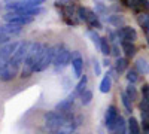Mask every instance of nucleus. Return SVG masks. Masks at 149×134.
Returning a JSON list of instances; mask_svg holds the SVG:
<instances>
[{
	"mask_svg": "<svg viewBox=\"0 0 149 134\" xmlns=\"http://www.w3.org/2000/svg\"><path fill=\"white\" fill-rule=\"evenodd\" d=\"M42 49H43L42 43H39V42L30 43L27 57H26V60H24V67L21 70V78H30L34 73V69H36L37 61H39V57L42 54Z\"/></svg>",
	"mask_w": 149,
	"mask_h": 134,
	"instance_id": "obj_1",
	"label": "nucleus"
},
{
	"mask_svg": "<svg viewBox=\"0 0 149 134\" xmlns=\"http://www.w3.org/2000/svg\"><path fill=\"white\" fill-rule=\"evenodd\" d=\"M72 52L67 49L64 45H55V57H54V66L55 70H63L72 63Z\"/></svg>",
	"mask_w": 149,
	"mask_h": 134,
	"instance_id": "obj_2",
	"label": "nucleus"
},
{
	"mask_svg": "<svg viewBox=\"0 0 149 134\" xmlns=\"http://www.w3.org/2000/svg\"><path fill=\"white\" fill-rule=\"evenodd\" d=\"M54 57H55V46L43 45L42 54L39 57V61H37V64H36L34 72H43V70H46L49 66L54 63Z\"/></svg>",
	"mask_w": 149,
	"mask_h": 134,
	"instance_id": "obj_3",
	"label": "nucleus"
},
{
	"mask_svg": "<svg viewBox=\"0 0 149 134\" xmlns=\"http://www.w3.org/2000/svg\"><path fill=\"white\" fill-rule=\"evenodd\" d=\"M57 8L60 9L63 19L69 24V26H74L76 21H73V14H74V6L72 0H57L55 2Z\"/></svg>",
	"mask_w": 149,
	"mask_h": 134,
	"instance_id": "obj_4",
	"label": "nucleus"
},
{
	"mask_svg": "<svg viewBox=\"0 0 149 134\" xmlns=\"http://www.w3.org/2000/svg\"><path fill=\"white\" fill-rule=\"evenodd\" d=\"M29 48H30V42H21L19 46L17 48V51L14 52V55H12V58L9 60V63L17 70H19V67L24 64V60H26V57H27Z\"/></svg>",
	"mask_w": 149,
	"mask_h": 134,
	"instance_id": "obj_5",
	"label": "nucleus"
},
{
	"mask_svg": "<svg viewBox=\"0 0 149 134\" xmlns=\"http://www.w3.org/2000/svg\"><path fill=\"white\" fill-rule=\"evenodd\" d=\"M18 46H19L18 42H8L0 48V67L9 63V60L12 58V55H14Z\"/></svg>",
	"mask_w": 149,
	"mask_h": 134,
	"instance_id": "obj_6",
	"label": "nucleus"
},
{
	"mask_svg": "<svg viewBox=\"0 0 149 134\" xmlns=\"http://www.w3.org/2000/svg\"><path fill=\"white\" fill-rule=\"evenodd\" d=\"M116 36L121 42H136L137 40V31L130 26H124V27L118 28Z\"/></svg>",
	"mask_w": 149,
	"mask_h": 134,
	"instance_id": "obj_7",
	"label": "nucleus"
},
{
	"mask_svg": "<svg viewBox=\"0 0 149 134\" xmlns=\"http://www.w3.org/2000/svg\"><path fill=\"white\" fill-rule=\"evenodd\" d=\"M119 118V113H118V109L112 104L107 107V110H106V115H104V125L109 131L113 130L115 124H116V121Z\"/></svg>",
	"mask_w": 149,
	"mask_h": 134,
	"instance_id": "obj_8",
	"label": "nucleus"
},
{
	"mask_svg": "<svg viewBox=\"0 0 149 134\" xmlns=\"http://www.w3.org/2000/svg\"><path fill=\"white\" fill-rule=\"evenodd\" d=\"M34 17H29V15H21V14H17V12H8L5 15V19L8 22H12V24H19V26H26V24H30L33 21Z\"/></svg>",
	"mask_w": 149,
	"mask_h": 134,
	"instance_id": "obj_9",
	"label": "nucleus"
},
{
	"mask_svg": "<svg viewBox=\"0 0 149 134\" xmlns=\"http://www.w3.org/2000/svg\"><path fill=\"white\" fill-rule=\"evenodd\" d=\"M85 22L88 24L91 28H102V22L98 19V15L88 8H86V14H85Z\"/></svg>",
	"mask_w": 149,
	"mask_h": 134,
	"instance_id": "obj_10",
	"label": "nucleus"
},
{
	"mask_svg": "<svg viewBox=\"0 0 149 134\" xmlns=\"http://www.w3.org/2000/svg\"><path fill=\"white\" fill-rule=\"evenodd\" d=\"M74 99H76V94H70L69 97H66L64 100H61L55 106V110H58V112H70L72 110V106L74 103Z\"/></svg>",
	"mask_w": 149,
	"mask_h": 134,
	"instance_id": "obj_11",
	"label": "nucleus"
},
{
	"mask_svg": "<svg viewBox=\"0 0 149 134\" xmlns=\"http://www.w3.org/2000/svg\"><path fill=\"white\" fill-rule=\"evenodd\" d=\"M72 67H73V72H74V76L81 78L82 76V70H84V60H82V57L78 52H76V57L72 60Z\"/></svg>",
	"mask_w": 149,
	"mask_h": 134,
	"instance_id": "obj_12",
	"label": "nucleus"
},
{
	"mask_svg": "<svg viewBox=\"0 0 149 134\" xmlns=\"http://www.w3.org/2000/svg\"><path fill=\"white\" fill-rule=\"evenodd\" d=\"M121 49L125 54L127 58H133L136 55V52H137V49L134 46V42H121Z\"/></svg>",
	"mask_w": 149,
	"mask_h": 134,
	"instance_id": "obj_13",
	"label": "nucleus"
},
{
	"mask_svg": "<svg viewBox=\"0 0 149 134\" xmlns=\"http://www.w3.org/2000/svg\"><path fill=\"white\" fill-rule=\"evenodd\" d=\"M127 69H128V58L127 57H118L115 61V72L118 75H121V73L127 72Z\"/></svg>",
	"mask_w": 149,
	"mask_h": 134,
	"instance_id": "obj_14",
	"label": "nucleus"
},
{
	"mask_svg": "<svg viewBox=\"0 0 149 134\" xmlns=\"http://www.w3.org/2000/svg\"><path fill=\"white\" fill-rule=\"evenodd\" d=\"M127 124L128 122H125V119H124L122 116H119L115 127H113V130H112V133L113 134H127V127H128Z\"/></svg>",
	"mask_w": 149,
	"mask_h": 134,
	"instance_id": "obj_15",
	"label": "nucleus"
},
{
	"mask_svg": "<svg viewBox=\"0 0 149 134\" xmlns=\"http://www.w3.org/2000/svg\"><path fill=\"white\" fill-rule=\"evenodd\" d=\"M107 22L116 28H121L125 26V19H124L122 15H110V17H107Z\"/></svg>",
	"mask_w": 149,
	"mask_h": 134,
	"instance_id": "obj_16",
	"label": "nucleus"
},
{
	"mask_svg": "<svg viewBox=\"0 0 149 134\" xmlns=\"http://www.w3.org/2000/svg\"><path fill=\"white\" fill-rule=\"evenodd\" d=\"M112 88V76L109 75V73H106V75L103 76L102 82H100V91L103 94H107Z\"/></svg>",
	"mask_w": 149,
	"mask_h": 134,
	"instance_id": "obj_17",
	"label": "nucleus"
},
{
	"mask_svg": "<svg viewBox=\"0 0 149 134\" xmlns=\"http://www.w3.org/2000/svg\"><path fill=\"white\" fill-rule=\"evenodd\" d=\"M128 134H142L140 125L134 116H130V119H128Z\"/></svg>",
	"mask_w": 149,
	"mask_h": 134,
	"instance_id": "obj_18",
	"label": "nucleus"
},
{
	"mask_svg": "<svg viewBox=\"0 0 149 134\" xmlns=\"http://www.w3.org/2000/svg\"><path fill=\"white\" fill-rule=\"evenodd\" d=\"M86 83H88V78H86L85 75L81 76V78H79V82L76 83V88H74V94L81 95V94L85 91V88H86Z\"/></svg>",
	"mask_w": 149,
	"mask_h": 134,
	"instance_id": "obj_19",
	"label": "nucleus"
},
{
	"mask_svg": "<svg viewBox=\"0 0 149 134\" xmlns=\"http://www.w3.org/2000/svg\"><path fill=\"white\" fill-rule=\"evenodd\" d=\"M134 64H136L137 72H140V73H149V63L146 61L145 58H137Z\"/></svg>",
	"mask_w": 149,
	"mask_h": 134,
	"instance_id": "obj_20",
	"label": "nucleus"
},
{
	"mask_svg": "<svg viewBox=\"0 0 149 134\" xmlns=\"http://www.w3.org/2000/svg\"><path fill=\"white\" fill-rule=\"evenodd\" d=\"M121 100H122V104H124V107H125V110L131 115L133 113V100L125 94V91L121 92Z\"/></svg>",
	"mask_w": 149,
	"mask_h": 134,
	"instance_id": "obj_21",
	"label": "nucleus"
},
{
	"mask_svg": "<svg viewBox=\"0 0 149 134\" xmlns=\"http://www.w3.org/2000/svg\"><path fill=\"white\" fill-rule=\"evenodd\" d=\"M140 113L143 121H149V101L145 99H142L140 101Z\"/></svg>",
	"mask_w": 149,
	"mask_h": 134,
	"instance_id": "obj_22",
	"label": "nucleus"
},
{
	"mask_svg": "<svg viewBox=\"0 0 149 134\" xmlns=\"http://www.w3.org/2000/svg\"><path fill=\"white\" fill-rule=\"evenodd\" d=\"M109 42H110V40H109L107 37H102V42H100V51H102V54L106 55V57L112 52V46H110Z\"/></svg>",
	"mask_w": 149,
	"mask_h": 134,
	"instance_id": "obj_23",
	"label": "nucleus"
},
{
	"mask_svg": "<svg viewBox=\"0 0 149 134\" xmlns=\"http://www.w3.org/2000/svg\"><path fill=\"white\" fill-rule=\"evenodd\" d=\"M125 94L130 97L133 101H136L139 99V92H137V88L134 87V83H128V87L125 88Z\"/></svg>",
	"mask_w": 149,
	"mask_h": 134,
	"instance_id": "obj_24",
	"label": "nucleus"
},
{
	"mask_svg": "<svg viewBox=\"0 0 149 134\" xmlns=\"http://www.w3.org/2000/svg\"><path fill=\"white\" fill-rule=\"evenodd\" d=\"M21 27H22V26H19V24H12V22H8L6 26H5V30L12 36V34H19V33H21Z\"/></svg>",
	"mask_w": 149,
	"mask_h": 134,
	"instance_id": "obj_25",
	"label": "nucleus"
},
{
	"mask_svg": "<svg viewBox=\"0 0 149 134\" xmlns=\"http://www.w3.org/2000/svg\"><path fill=\"white\" fill-rule=\"evenodd\" d=\"M127 81H128V83H136L139 81V72H137V69H130V70H127Z\"/></svg>",
	"mask_w": 149,
	"mask_h": 134,
	"instance_id": "obj_26",
	"label": "nucleus"
},
{
	"mask_svg": "<svg viewBox=\"0 0 149 134\" xmlns=\"http://www.w3.org/2000/svg\"><path fill=\"white\" fill-rule=\"evenodd\" d=\"M79 97H81V103H82V106H88V104L91 103V100H93V92H91L90 90H85Z\"/></svg>",
	"mask_w": 149,
	"mask_h": 134,
	"instance_id": "obj_27",
	"label": "nucleus"
},
{
	"mask_svg": "<svg viewBox=\"0 0 149 134\" xmlns=\"http://www.w3.org/2000/svg\"><path fill=\"white\" fill-rule=\"evenodd\" d=\"M139 24L143 28H146V31L149 33V12H148V14H142L139 17Z\"/></svg>",
	"mask_w": 149,
	"mask_h": 134,
	"instance_id": "obj_28",
	"label": "nucleus"
},
{
	"mask_svg": "<svg viewBox=\"0 0 149 134\" xmlns=\"http://www.w3.org/2000/svg\"><path fill=\"white\" fill-rule=\"evenodd\" d=\"M88 36L91 37L93 43H94L95 46H98V48H100V42H102V37H100V36H98V33H95L94 30H90V31H88Z\"/></svg>",
	"mask_w": 149,
	"mask_h": 134,
	"instance_id": "obj_29",
	"label": "nucleus"
},
{
	"mask_svg": "<svg viewBox=\"0 0 149 134\" xmlns=\"http://www.w3.org/2000/svg\"><path fill=\"white\" fill-rule=\"evenodd\" d=\"M122 3L125 5L127 8L133 9V10H140V8H139V3H137V0H124Z\"/></svg>",
	"mask_w": 149,
	"mask_h": 134,
	"instance_id": "obj_30",
	"label": "nucleus"
},
{
	"mask_svg": "<svg viewBox=\"0 0 149 134\" xmlns=\"http://www.w3.org/2000/svg\"><path fill=\"white\" fill-rule=\"evenodd\" d=\"M137 3H139V8H140V10H146V12H149V0H137Z\"/></svg>",
	"mask_w": 149,
	"mask_h": 134,
	"instance_id": "obj_31",
	"label": "nucleus"
},
{
	"mask_svg": "<svg viewBox=\"0 0 149 134\" xmlns=\"http://www.w3.org/2000/svg\"><path fill=\"white\" fill-rule=\"evenodd\" d=\"M93 69H94L95 76H100L102 75V67H100V63H98L97 60H93Z\"/></svg>",
	"mask_w": 149,
	"mask_h": 134,
	"instance_id": "obj_32",
	"label": "nucleus"
},
{
	"mask_svg": "<svg viewBox=\"0 0 149 134\" xmlns=\"http://www.w3.org/2000/svg\"><path fill=\"white\" fill-rule=\"evenodd\" d=\"M142 95H143V99L149 101V85H143L142 87Z\"/></svg>",
	"mask_w": 149,
	"mask_h": 134,
	"instance_id": "obj_33",
	"label": "nucleus"
},
{
	"mask_svg": "<svg viewBox=\"0 0 149 134\" xmlns=\"http://www.w3.org/2000/svg\"><path fill=\"white\" fill-rule=\"evenodd\" d=\"M110 54H113V55L118 58V57H119V46H118V45H113V46H112V52H110Z\"/></svg>",
	"mask_w": 149,
	"mask_h": 134,
	"instance_id": "obj_34",
	"label": "nucleus"
},
{
	"mask_svg": "<svg viewBox=\"0 0 149 134\" xmlns=\"http://www.w3.org/2000/svg\"><path fill=\"white\" fill-rule=\"evenodd\" d=\"M143 134H149V121H143Z\"/></svg>",
	"mask_w": 149,
	"mask_h": 134,
	"instance_id": "obj_35",
	"label": "nucleus"
},
{
	"mask_svg": "<svg viewBox=\"0 0 149 134\" xmlns=\"http://www.w3.org/2000/svg\"><path fill=\"white\" fill-rule=\"evenodd\" d=\"M104 66H106V67H109V66H110V61H109L107 58H104Z\"/></svg>",
	"mask_w": 149,
	"mask_h": 134,
	"instance_id": "obj_36",
	"label": "nucleus"
},
{
	"mask_svg": "<svg viewBox=\"0 0 149 134\" xmlns=\"http://www.w3.org/2000/svg\"><path fill=\"white\" fill-rule=\"evenodd\" d=\"M31 2H36V3H39V5H42L45 0H31Z\"/></svg>",
	"mask_w": 149,
	"mask_h": 134,
	"instance_id": "obj_37",
	"label": "nucleus"
}]
</instances>
